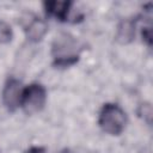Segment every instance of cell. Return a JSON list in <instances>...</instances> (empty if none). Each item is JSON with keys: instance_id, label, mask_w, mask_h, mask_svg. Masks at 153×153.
I'll list each match as a JSON object with an SVG mask.
<instances>
[{"instance_id": "6da1fadb", "label": "cell", "mask_w": 153, "mask_h": 153, "mask_svg": "<svg viewBox=\"0 0 153 153\" xmlns=\"http://www.w3.org/2000/svg\"><path fill=\"white\" fill-rule=\"evenodd\" d=\"M81 51L80 43L69 33H61L57 36L51 45V55L56 66L67 67L79 60Z\"/></svg>"}, {"instance_id": "7a4b0ae2", "label": "cell", "mask_w": 153, "mask_h": 153, "mask_svg": "<svg viewBox=\"0 0 153 153\" xmlns=\"http://www.w3.org/2000/svg\"><path fill=\"white\" fill-rule=\"evenodd\" d=\"M99 127L103 131L110 135H120L127 124V116L124 110L114 103H106L103 105L98 117Z\"/></svg>"}, {"instance_id": "3957f363", "label": "cell", "mask_w": 153, "mask_h": 153, "mask_svg": "<svg viewBox=\"0 0 153 153\" xmlns=\"http://www.w3.org/2000/svg\"><path fill=\"white\" fill-rule=\"evenodd\" d=\"M45 99V88L41 84H31L23 88L20 105L27 115H33L43 109Z\"/></svg>"}, {"instance_id": "277c9868", "label": "cell", "mask_w": 153, "mask_h": 153, "mask_svg": "<svg viewBox=\"0 0 153 153\" xmlns=\"http://www.w3.org/2000/svg\"><path fill=\"white\" fill-rule=\"evenodd\" d=\"M22 93H23V87L19 80L11 78L6 81L5 87L2 90V100L10 111H13L17 106L20 105Z\"/></svg>"}, {"instance_id": "5b68a950", "label": "cell", "mask_w": 153, "mask_h": 153, "mask_svg": "<svg viewBox=\"0 0 153 153\" xmlns=\"http://www.w3.org/2000/svg\"><path fill=\"white\" fill-rule=\"evenodd\" d=\"M43 6L47 14L61 22H66L69 16L72 2L71 1H45L43 2Z\"/></svg>"}, {"instance_id": "8992f818", "label": "cell", "mask_w": 153, "mask_h": 153, "mask_svg": "<svg viewBox=\"0 0 153 153\" xmlns=\"http://www.w3.org/2000/svg\"><path fill=\"white\" fill-rule=\"evenodd\" d=\"M25 32L30 41L38 42L43 38V36L47 32V24L39 18H33L27 23Z\"/></svg>"}, {"instance_id": "52a82bcc", "label": "cell", "mask_w": 153, "mask_h": 153, "mask_svg": "<svg viewBox=\"0 0 153 153\" xmlns=\"http://www.w3.org/2000/svg\"><path fill=\"white\" fill-rule=\"evenodd\" d=\"M12 29L11 26L0 20V43H8L11 39H12Z\"/></svg>"}, {"instance_id": "ba28073f", "label": "cell", "mask_w": 153, "mask_h": 153, "mask_svg": "<svg viewBox=\"0 0 153 153\" xmlns=\"http://www.w3.org/2000/svg\"><path fill=\"white\" fill-rule=\"evenodd\" d=\"M61 153H69L68 151H63V152H61Z\"/></svg>"}]
</instances>
